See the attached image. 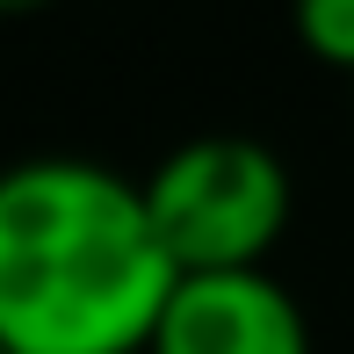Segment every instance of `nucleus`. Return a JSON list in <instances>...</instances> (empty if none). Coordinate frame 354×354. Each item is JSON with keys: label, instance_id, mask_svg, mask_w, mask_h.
Returning a JSON list of instances; mask_svg holds the SVG:
<instances>
[{"label": "nucleus", "instance_id": "1", "mask_svg": "<svg viewBox=\"0 0 354 354\" xmlns=\"http://www.w3.org/2000/svg\"><path fill=\"white\" fill-rule=\"evenodd\" d=\"M174 261L131 174L80 152L0 167V347L145 354Z\"/></svg>", "mask_w": 354, "mask_h": 354}, {"label": "nucleus", "instance_id": "6", "mask_svg": "<svg viewBox=\"0 0 354 354\" xmlns=\"http://www.w3.org/2000/svg\"><path fill=\"white\" fill-rule=\"evenodd\" d=\"M0 354H8V347H0Z\"/></svg>", "mask_w": 354, "mask_h": 354}, {"label": "nucleus", "instance_id": "4", "mask_svg": "<svg viewBox=\"0 0 354 354\" xmlns=\"http://www.w3.org/2000/svg\"><path fill=\"white\" fill-rule=\"evenodd\" d=\"M297 44L333 73H354V0H289Z\"/></svg>", "mask_w": 354, "mask_h": 354}, {"label": "nucleus", "instance_id": "5", "mask_svg": "<svg viewBox=\"0 0 354 354\" xmlns=\"http://www.w3.org/2000/svg\"><path fill=\"white\" fill-rule=\"evenodd\" d=\"M37 8H51V0H0V15H37Z\"/></svg>", "mask_w": 354, "mask_h": 354}, {"label": "nucleus", "instance_id": "2", "mask_svg": "<svg viewBox=\"0 0 354 354\" xmlns=\"http://www.w3.org/2000/svg\"><path fill=\"white\" fill-rule=\"evenodd\" d=\"M145 217L167 246L174 275H217V268H268L275 239L289 232V167L275 145L210 131L188 138L138 181Z\"/></svg>", "mask_w": 354, "mask_h": 354}, {"label": "nucleus", "instance_id": "3", "mask_svg": "<svg viewBox=\"0 0 354 354\" xmlns=\"http://www.w3.org/2000/svg\"><path fill=\"white\" fill-rule=\"evenodd\" d=\"M145 354H311V318L268 268L174 275Z\"/></svg>", "mask_w": 354, "mask_h": 354}]
</instances>
